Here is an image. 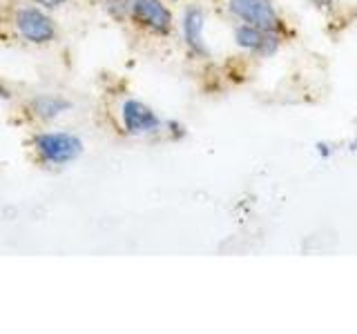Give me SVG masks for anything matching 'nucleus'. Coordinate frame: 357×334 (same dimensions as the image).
<instances>
[{
    "instance_id": "5",
    "label": "nucleus",
    "mask_w": 357,
    "mask_h": 334,
    "mask_svg": "<svg viewBox=\"0 0 357 334\" xmlns=\"http://www.w3.org/2000/svg\"><path fill=\"white\" fill-rule=\"evenodd\" d=\"M176 25H178V33H181V42H183L185 51L197 61L210 58V45H208V36H206V27H208L206 9L197 3L185 5Z\"/></svg>"
},
{
    "instance_id": "9",
    "label": "nucleus",
    "mask_w": 357,
    "mask_h": 334,
    "mask_svg": "<svg viewBox=\"0 0 357 334\" xmlns=\"http://www.w3.org/2000/svg\"><path fill=\"white\" fill-rule=\"evenodd\" d=\"M100 7L112 20L126 22V0H100Z\"/></svg>"
},
{
    "instance_id": "3",
    "label": "nucleus",
    "mask_w": 357,
    "mask_h": 334,
    "mask_svg": "<svg viewBox=\"0 0 357 334\" xmlns=\"http://www.w3.org/2000/svg\"><path fill=\"white\" fill-rule=\"evenodd\" d=\"M126 22L156 38L172 36L176 27L174 11L165 0H126Z\"/></svg>"
},
{
    "instance_id": "4",
    "label": "nucleus",
    "mask_w": 357,
    "mask_h": 334,
    "mask_svg": "<svg viewBox=\"0 0 357 334\" xmlns=\"http://www.w3.org/2000/svg\"><path fill=\"white\" fill-rule=\"evenodd\" d=\"M121 129L132 138H150L163 134V118L152 105L139 98H126L119 107Z\"/></svg>"
},
{
    "instance_id": "2",
    "label": "nucleus",
    "mask_w": 357,
    "mask_h": 334,
    "mask_svg": "<svg viewBox=\"0 0 357 334\" xmlns=\"http://www.w3.org/2000/svg\"><path fill=\"white\" fill-rule=\"evenodd\" d=\"M9 22L16 36L33 47H47L61 36V27L54 18V11L31 3H18L11 9Z\"/></svg>"
},
{
    "instance_id": "8",
    "label": "nucleus",
    "mask_w": 357,
    "mask_h": 334,
    "mask_svg": "<svg viewBox=\"0 0 357 334\" xmlns=\"http://www.w3.org/2000/svg\"><path fill=\"white\" fill-rule=\"evenodd\" d=\"M74 109V100L61 92H38L27 98L25 114L38 125H52Z\"/></svg>"
},
{
    "instance_id": "1",
    "label": "nucleus",
    "mask_w": 357,
    "mask_h": 334,
    "mask_svg": "<svg viewBox=\"0 0 357 334\" xmlns=\"http://www.w3.org/2000/svg\"><path fill=\"white\" fill-rule=\"evenodd\" d=\"M29 148L38 165L50 170H63L70 167L85 154L83 138L67 129H38L31 134Z\"/></svg>"
},
{
    "instance_id": "7",
    "label": "nucleus",
    "mask_w": 357,
    "mask_h": 334,
    "mask_svg": "<svg viewBox=\"0 0 357 334\" xmlns=\"http://www.w3.org/2000/svg\"><path fill=\"white\" fill-rule=\"evenodd\" d=\"M232 40L245 54L257 56V58H273L282 49L284 36L282 31H271L255 25H245V22H237L232 29Z\"/></svg>"
},
{
    "instance_id": "11",
    "label": "nucleus",
    "mask_w": 357,
    "mask_h": 334,
    "mask_svg": "<svg viewBox=\"0 0 357 334\" xmlns=\"http://www.w3.org/2000/svg\"><path fill=\"white\" fill-rule=\"evenodd\" d=\"M18 3H31V5L45 7L50 11H59V9H65L67 5H72L74 0H18Z\"/></svg>"
},
{
    "instance_id": "10",
    "label": "nucleus",
    "mask_w": 357,
    "mask_h": 334,
    "mask_svg": "<svg viewBox=\"0 0 357 334\" xmlns=\"http://www.w3.org/2000/svg\"><path fill=\"white\" fill-rule=\"evenodd\" d=\"M163 134L165 136H170L172 141H178V138H183L185 136V125H181L178 120H165L163 122Z\"/></svg>"
},
{
    "instance_id": "12",
    "label": "nucleus",
    "mask_w": 357,
    "mask_h": 334,
    "mask_svg": "<svg viewBox=\"0 0 357 334\" xmlns=\"http://www.w3.org/2000/svg\"><path fill=\"white\" fill-rule=\"evenodd\" d=\"M306 3L312 9H317L319 14H333L335 7H337V0H306Z\"/></svg>"
},
{
    "instance_id": "6",
    "label": "nucleus",
    "mask_w": 357,
    "mask_h": 334,
    "mask_svg": "<svg viewBox=\"0 0 357 334\" xmlns=\"http://www.w3.org/2000/svg\"><path fill=\"white\" fill-rule=\"evenodd\" d=\"M228 14L245 25H255L271 31H282L284 20L275 0H226Z\"/></svg>"
}]
</instances>
